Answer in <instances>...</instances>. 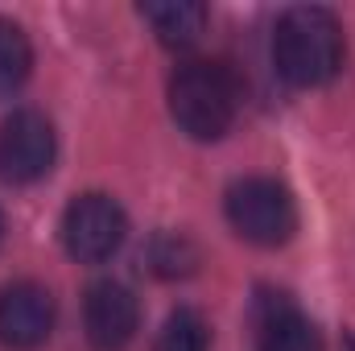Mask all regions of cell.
<instances>
[{"mask_svg": "<svg viewBox=\"0 0 355 351\" xmlns=\"http://www.w3.org/2000/svg\"><path fill=\"white\" fill-rule=\"evenodd\" d=\"M343 25L331 8H285L272 29V67L289 87H322L343 67Z\"/></svg>", "mask_w": 355, "mask_h": 351, "instance_id": "1", "label": "cell"}, {"mask_svg": "<svg viewBox=\"0 0 355 351\" xmlns=\"http://www.w3.org/2000/svg\"><path fill=\"white\" fill-rule=\"evenodd\" d=\"M240 79L219 58H190L170 75V116L194 141H219L240 116Z\"/></svg>", "mask_w": 355, "mask_h": 351, "instance_id": "2", "label": "cell"}, {"mask_svg": "<svg viewBox=\"0 0 355 351\" xmlns=\"http://www.w3.org/2000/svg\"><path fill=\"white\" fill-rule=\"evenodd\" d=\"M227 223L240 240L257 248H277L297 232V203L277 178H240L223 198Z\"/></svg>", "mask_w": 355, "mask_h": 351, "instance_id": "3", "label": "cell"}, {"mask_svg": "<svg viewBox=\"0 0 355 351\" xmlns=\"http://www.w3.org/2000/svg\"><path fill=\"white\" fill-rule=\"evenodd\" d=\"M124 236H128V219L112 194L87 190V194L71 198V207L62 211V244L79 264L112 261L120 252Z\"/></svg>", "mask_w": 355, "mask_h": 351, "instance_id": "4", "label": "cell"}, {"mask_svg": "<svg viewBox=\"0 0 355 351\" xmlns=\"http://www.w3.org/2000/svg\"><path fill=\"white\" fill-rule=\"evenodd\" d=\"M54 153H58V137L42 112L21 108L0 124V178L4 182L29 186L46 178L54 166Z\"/></svg>", "mask_w": 355, "mask_h": 351, "instance_id": "5", "label": "cell"}, {"mask_svg": "<svg viewBox=\"0 0 355 351\" xmlns=\"http://www.w3.org/2000/svg\"><path fill=\"white\" fill-rule=\"evenodd\" d=\"M83 327H87V343L95 351H124L141 327V306L132 289L112 277L95 281L83 298Z\"/></svg>", "mask_w": 355, "mask_h": 351, "instance_id": "6", "label": "cell"}, {"mask_svg": "<svg viewBox=\"0 0 355 351\" xmlns=\"http://www.w3.org/2000/svg\"><path fill=\"white\" fill-rule=\"evenodd\" d=\"M54 331V293L37 281H12L0 289V343L8 351L42 348Z\"/></svg>", "mask_w": 355, "mask_h": 351, "instance_id": "7", "label": "cell"}, {"mask_svg": "<svg viewBox=\"0 0 355 351\" xmlns=\"http://www.w3.org/2000/svg\"><path fill=\"white\" fill-rule=\"evenodd\" d=\"M257 351H322V335L285 293L261 289V298H257Z\"/></svg>", "mask_w": 355, "mask_h": 351, "instance_id": "8", "label": "cell"}, {"mask_svg": "<svg viewBox=\"0 0 355 351\" xmlns=\"http://www.w3.org/2000/svg\"><path fill=\"white\" fill-rule=\"evenodd\" d=\"M137 12H141V21L157 33V42L170 46V50L194 46V42L202 37V29H207V17H211L207 4H198V0H149V4H141Z\"/></svg>", "mask_w": 355, "mask_h": 351, "instance_id": "9", "label": "cell"}, {"mask_svg": "<svg viewBox=\"0 0 355 351\" xmlns=\"http://www.w3.org/2000/svg\"><path fill=\"white\" fill-rule=\"evenodd\" d=\"M29 71H33V46H29L25 29L8 17H0V99L25 87Z\"/></svg>", "mask_w": 355, "mask_h": 351, "instance_id": "10", "label": "cell"}, {"mask_svg": "<svg viewBox=\"0 0 355 351\" xmlns=\"http://www.w3.org/2000/svg\"><path fill=\"white\" fill-rule=\"evenodd\" d=\"M153 351H211V327H207V318L194 306L170 310V318H166Z\"/></svg>", "mask_w": 355, "mask_h": 351, "instance_id": "11", "label": "cell"}, {"mask_svg": "<svg viewBox=\"0 0 355 351\" xmlns=\"http://www.w3.org/2000/svg\"><path fill=\"white\" fill-rule=\"evenodd\" d=\"M153 264H157V273L178 277V273H190L194 252H190V244L178 240V236H157V244H153Z\"/></svg>", "mask_w": 355, "mask_h": 351, "instance_id": "12", "label": "cell"}, {"mask_svg": "<svg viewBox=\"0 0 355 351\" xmlns=\"http://www.w3.org/2000/svg\"><path fill=\"white\" fill-rule=\"evenodd\" d=\"M343 351H355V335H343Z\"/></svg>", "mask_w": 355, "mask_h": 351, "instance_id": "13", "label": "cell"}, {"mask_svg": "<svg viewBox=\"0 0 355 351\" xmlns=\"http://www.w3.org/2000/svg\"><path fill=\"white\" fill-rule=\"evenodd\" d=\"M0 244H4V215H0Z\"/></svg>", "mask_w": 355, "mask_h": 351, "instance_id": "14", "label": "cell"}]
</instances>
